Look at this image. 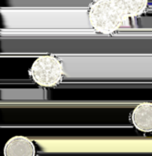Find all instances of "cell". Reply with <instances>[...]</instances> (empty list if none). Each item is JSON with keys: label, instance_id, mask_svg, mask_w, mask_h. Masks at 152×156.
Masks as SVG:
<instances>
[{"label": "cell", "instance_id": "obj_3", "mask_svg": "<svg viewBox=\"0 0 152 156\" xmlns=\"http://www.w3.org/2000/svg\"><path fill=\"white\" fill-rule=\"evenodd\" d=\"M130 119L138 131L144 133H152V103L138 104L131 112Z\"/></svg>", "mask_w": 152, "mask_h": 156}, {"label": "cell", "instance_id": "obj_5", "mask_svg": "<svg viewBox=\"0 0 152 156\" xmlns=\"http://www.w3.org/2000/svg\"><path fill=\"white\" fill-rule=\"evenodd\" d=\"M120 10L129 17H138L143 15L149 5L150 0H113Z\"/></svg>", "mask_w": 152, "mask_h": 156}, {"label": "cell", "instance_id": "obj_2", "mask_svg": "<svg viewBox=\"0 0 152 156\" xmlns=\"http://www.w3.org/2000/svg\"><path fill=\"white\" fill-rule=\"evenodd\" d=\"M28 74L32 80L40 87H56L63 80V64L55 55H42L33 62Z\"/></svg>", "mask_w": 152, "mask_h": 156}, {"label": "cell", "instance_id": "obj_4", "mask_svg": "<svg viewBox=\"0 0 152 156\" xmlns=\"http://www.w3.org/2000/svg\"><path fill=\"white\" fill-rule=\"evenodd\" d=\"M4 156H36V146L27 137L14 136L6 142Z\"/></svg>", "mask_w": 152, "mask_h": 156}, {"label": "cell", "instance_id": "obj_1", "mask_svg": "<svg viewBox=\"0 0 152 156\" xmlns=\"http://www.w3.org/2000/svg\"><path fill=\"white\" fill-rule=\"evenodd\" d=\"M88 16L92 28L105 35L115 33L130 21L113 0H93L88 5Z\"/></svg>", "mask_w": 152, "mask_h": 156}]
</instances>
